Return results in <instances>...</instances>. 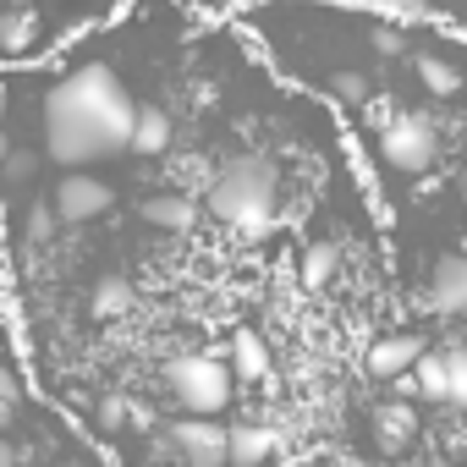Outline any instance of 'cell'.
Here are the masks:
<instances>
[{"instance_id": "6da1fadb", "label": "cell", "mask_w": 467, "mask_h": 467, "mask_svg": "<svg viewBox=\"0 0 467 467\" xmlns=\"http://www.w3.org/2000/svg\"><path fill=\"white\" fill-rule=\"evenodd\" d=\"M138 110L143 105H132V94L116 78V67H105V61L72 67L67 78L50 83V94L39 105L45 154L61 171H88V165L121 160V154H132Z\"/></svg>"}, {"instance_id": "7a4b0ae2", "label": "cell", "mask_w": 467, "mask_h": 467, "mask_svg": "<svg viewBox=\"0 0 467 467\" xmlns=\"http://www.w3.org/2000/svg\"><path fill=\"white\" fill-rule=\"evenodd\" d=\"M275 209H281V176H275L270 154H231L209 176V214L220 225H231L243 243L270 237Z\"/></svg>"}, {"instance_id": "3957f363", "label": "cell", "mask_w": 467, "mask_h": 467, "mask_svg": "<svg viewBox=\"0 0 467 467\" xmlns=\"http://www.w3.org/2000/svg\"><path fill=\"white\" fill-rule=\"evenodd\" d=\"M165 385H171V401L182 412H198V418H220L231 407V368L209 352H182L171 368H165Z\"/></svg>"}, {"instance_id": "277c9868", "label": "cell", "mask_w": 467, "mask_h": 467, "mask_svg": "<svg viewBox=\"0 0 467 467\" xmlns=\"http://www.w3.org/2000/svg\"><path fill=\"white\" fill-rule=\"evenodd\" d=\"M379 138V160L396 171V176H423L440 165V121L434 116H418V110H401L390 127L374 132Z\"/></svg>"}, {"instance_id": "5b68a950", "label": "cell", "mask_w": 467, "mask_h": 467, "mask_svg": "<svg viewBox=\"0 0 467 467\" xmlns=\"http://www.w3.org/2000/svg\"><path fill=\"white\" fill-rule=\"evenodd\" d=\"M50 198H56V209H61L67 225H88V220H99V214L116 209V187L99 182V176H88V171H67Z\"/></svg>"}, {"instance_id": "8992f818", "label": "cell", "mask_w": 467, "mask_h": 467, "mask_svg": "<svg viewBox=\"0 0 467 467\" xmlns=\"http://www.w3.org/2000/svg\"><path fill=\"white\" fill-rule=\"evenodd\" d=\"M171 440L187 467H231V429H220L214 418L187 412L182 423H171Z\"/></svg>"}, {"instance_id": "52a82bcc", "label": "cell", "mask_w": 467, "mask_h": 467, "mask_svg": "<svg viewBox=\"0 0 467 467\" xmlns=\"http://www.w3.org/2000/svg\"><path fill=\"white\" fill-rule=\"evenodd\" d=\"M429 347H423V336H412V330H396V336H379L368 352H363V368L374 374V379H401V374H412L418 368V358H423Z\"/></svg>"}, {"instance_id": "ba28073f", "label": "cell", "mask_w": 467, "mask_h": 467, "mask_svg": "<svg viewBox=\"0 0 467 467\" xmlns=\"http://www.w3.org/2000/svg\"><path fill=\"white\" fill-rule=\"evenodd\" d=\"M423 303H429L434 314H467V254H445V259L429 270Z\"/></svg>"}, {"instance_id": "9c48e42d", "label": "cell", "mask_w": 467, "mask_h": 467, "mask_svg": "<svg viewBox=\"0 0 467 467\" xmlns=\"http://www.w3.org/2000/svg\"><path fill=\"white\" fill-rule=\"evenodd\" d=\"M138 214L149 220V225H160V231H187L192 220H198V198L192 192H149L143 203H138Z\"/></svg>"}, {"instance_id": "30bf717a", "label": "cell", "mask_w": 467, "mask_h": 467, "mask_svg": "<svg viewBox=\"0 0 467 467\" xmlns=\"http://www.w3.org/2000/svg\"><path fill=\"white\" fill-rule=\"evenodd\" d=\"M171 143H176L171 110L143 105V110H138V132H132V154H138V160H160V154H171Z\"/></svg>"}, {"instance_id": "8fae6325", "label": "cell", "mask_w": 467, "mask_h": 467, "mask_svg": "<svg viewBox=\"0 0 467 467\" xmlns=\"http://www.w3.org/2000/svg\"><path fill=\"white\" fill-rule=\"evenodd\" d=\"M412 72H418V83H423V88H429L434 99H456V94L467 88L462 67H456V61H445V56H434V50L412 56Z\"/></svg>"}, {"instance_id": "7c38bea8", "label": "cell", "mask_w": 467, "mask_h": 467, "mask_svg": "<svg viewBox=\"0 0 467 467\" xmlns=\"http://www.w3.org/2000/svg\"><path fill=\"white\" fill-rule=\"evenodd\" d=\"M275 451H281V434L275 429H259V423L231 429V467H265Z\"/></svg>"}, {"instance_id": "4fadbf2b", "label": "cell", "mask_w": 467, "mask_h": 467, "mask_svg": "<svg viewBox=\"0 0 467 467\" xmlns=\"http://www.w3.org/2000/svg\"><path fill=\"white\" fill-rule=\"evenodd\" d=\"M374 429H379V445H385V451H401V445L418 434V412H412L407 401H385V407L374 412Z\"/></svg>"}, {"instance_id": "5bb4252c", "label": "cell", "mask_w": 467, "mask_h": 467, "mask_svg": "<svg viewBox=\"0 0 467 467\" xmlns=\"http://www.w3.org/2000/svg\"><path fill=\"white\" fill-rule=\"evenodd\" d=\"M56 225H67L61 209H56V198H34V203L23 209V243H28V248H45V243L56 237Z\"/></svg>"}, {"instance_id": "9a60e30c", "label": "cell", "mask_w": 467, "mask_h": 467, "mask_svg": "<svg viewBox=\"0 0 467 467\" xmlns=\"http://www.w3.org/2000/svg\"><path fill=\"white\" fill-rule=\"evenodd\" d=\"M231 368H237L243 379H265V374H270V352H265V341H259L254 330H237V336H231Z\"/></svg>"}, {"instance_id": "2e32d148", "label": "cell", "mask_w": 467, "mask_h": 467, "mask_svg": "<svg viewBox=\"0 0 467 467\" xmlns=\"http://www.w3.org/2000/svg\"><path fill=\"white\" fill-rule=\"evenodd\" d=\"M412 390L423 401H445L451 396V368H445V352H423L418 368H412Z\"/></svg>"}, {"instance_id": "e0dca14e", "label": "cell", "mask_w": 467, "mask_h": 467, "mask_svg": "<svg viewBox=\"0 0 467 467\" xmlns=\"http://www.w3.org/2000/svg\"><path fill=\"white\" fill-rule=\"evenodd\" d=\"M336 265H341L336 243H308V248H303V286H330Z\"/></svg>"}, {"instance_id": "ac0fdd59", "label": "cell", "mask_w": 467, "mask_h": 467, "mask_svg": "<svg viewBox=\"0 0 467 467\" xmlns=\"http://www.w3.org/2000/svg\"><path fill=\"white\" fill-rule=\"evenodd\" d=\"M88 308H94L99 319H110V314L132 308V286H127L121 275H105V281H94V292H88Z\"/></svg>"}, {"instance_id": "d6986e66", "label": "cell", "mask_w": 467, "mask_h": 467, "mask_svg": "<svg viewBox=\"0 0 467 467\" xmlns=\"http://www.w3.org/2000/svg\"><path fill=\"white\" fill-rule=\"evenodd\" d=\"M330 94H336L341 105H352V110H363V105L374 99V83H368V78H363L358 67H341V72L330 78Z\"/></svg>"}, {"instance_id": "ffe728a7", "label": "cell", "mask_w": 467, "mask_h": 467, "mask_svg": "<svg viewBox=\"0 0 467 467\" xmlns=\"http://www.w3.org/2000/svg\"><path fill=\"white\" fill-rule=\"evenodd\" d=\"M45 160H50L45 149H12V154H6V187H28V182L45 171Z\"/></svg>"}, {"instance_id": "44dd1931", "label": "cell", "mask_w": 467, "mask_h": 467, "mask_svg": "<svg viewBox=\"0 0 467 467\" xmlns=\"http://www.w3.org/2000/svg\"><path fill=\"white\" fill-rule=\"evenodd\" d=\"M445 368H451V401H467V347H451Z\"/></svg>"}, {"instance_id": "7402d4cb", "label": "cell", "mask_w": 467, "mask_h": 467, "mask_svg": "<svg viewBox=\"0 0 467 467\" xmlns=\"http://www.w3.org/2000/svg\"><path fill=\"white\" fill-rule=\"evenodd\" d=\"M407 50V39H401V28H374V56H385V61H396Z\"/></svg>"}]
</instances>
